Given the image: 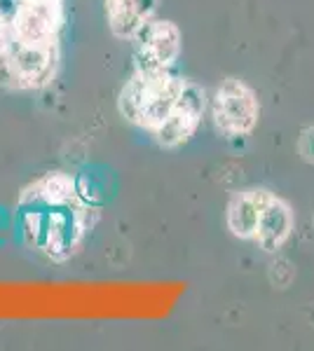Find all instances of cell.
Returning a JSON list of instances; mask_svg holds the SVG:
<instances>
[{
	"label": "cell",
	"instance_id": "obj_10",
	"mask_svg": "<svg viewBox=\"0 0 314 351\" xmlns=\"http://www.w3.org/2000/svg\"><path fill=\"white\" fill-rule=\"evenodd\" d=\"M291 211L289 206L277 197H270V202L265 204L258 220V230H256L254 239L260 243L265 251H275L289 239L291 234Z\"/></svg>",
	"mask_w": 314,
	"mask_h": 351
},
{
	"label": "cell",
	"instance_id": "obj_7",
	"mask_svg": "<svg viewBox=\"0 0 314 351\" xmlns=\"http://www.w3.org/2000/svg\"><path fill=\"white\" fill-rule=\"evenodd\" d=\"M64 19L61 0H21L10 31L33 43H54Z\"/></svg>",
	"mask_w": 314,
	"mask_h": 351
},
{
	"label": "cell",
	"instance_id": "obj_9",
	"mask_svg": "<svg viewBox=\"0 0 314 351\" xmlns=\"http://www.w3.org/2000/svg\"><path fill=\"white\" fill-rule=\"evenodd\" d=\"M270 192L265 190H244L239 192L235 199L230 202L227 208V225H230L232 234L242 237V239H251L258 230L260 213L265 204L270 202Z\"/></svg>",
	"mask_w": 314,
	"mask_h": 351
},
{
	"label": "cell",
	"instance_id": "obj_4",
	"mask_svg": "<svg viewBox=\"0 0 314 351\" xmlns=\"http://www.w3.org/2000/svg\"><path fill=\"white\" fill-rule=\"evenodd\" d=\"M214 120L225 134H249L258 120V101L254 92L239 80L223 82L214 99Z\"/></svg>",
	"mask_w": 314,
	"mask_h": 351
},
{
	"label": "cell",
	"instance_id": "obj_5",
	"mask_svg": "<svg viewBox=\"0 0 314 351\" xmlns=\"http://www.w3.org/2000/svg\"><path fill=\"white\" fill-rule=\"evenodd\" d=\"M139 71H169L181 49V33L171 21H148L134 36Z\"/></svg>",
	"mask_w": 314,
	"mask_h": 351
},
{
	"label": "cell",
	"instance_id": "obj_6",
	"mask_svg": "<svg viewBox=\"0 0 314 351\" xmlns=\"http://www.w3.org/2000/svg\"><path fill=\"white\" fill-rule=\"evenodd\" d=\"M202 112H204V92L195 82H183L169 117L162 122V127L155 129L157 141L162 145H167V148H176V145L186 143L195 134L197 124L202 120Z\"/></svg>",
	"mask_w": 314,
	"mask_h": 351
},
{
	"label": "cell",
	"instance_id": "obj_2",
	"mask_svg": "<svg viewBox=\"0 0 314 351\" xmlns=\"http://www.w3.org/2000/svg\"><path fill=\"white\" fill-rule=\"evenodd\" d=\"M181 87L183 80L169 71H139L120 94V110L129 122L155 132L169 117Z\"/></svg>",
	"mask_w": 314,
	"mask_h": 351
},
{
	"label": "cell",
	"instance_id": "obj_11",
	"mask_svg": "<svg viewBox=\"0 0 314 351\" xmlns=\"http://www.w3.org/2000/svg\"><path fill=\"white\" fill-rule=\"evenodd\" d=\"M21 0H0V31L12 26L16 12H19Z\"/></svg>",
	"mask_w": 314,
	"mask_h": 351
},
{
	"label": "cell",
	"instance_id": "obj_3",
	"mask_svg": "<svg viewBox=\"0 0 314 351\" xmlns=\"http://www.w3.org/2000/svg\"><path fill=\"white\" fill-rule=\"evenodd\" d=\"M54 43H33L14 31H0V82L14 89L43 87L54 75Z\"/></svg>",
	"mask_w": 314,
	"mask_h": 351
},
{
	"label": "cell",
	"instance_id": "obj_8",
	"mask_svg": "<svg viewBox=\"0 0 314 351\" xmlns=\"http://www.w3.org/2000/svg\"><path fill=\"white\" fill-rule=\"evenodd\" d=\"M157 0H106L111 31L117 38H134L153 19Z\"/></svg>",
	"mask_w": 314,
	"mask_h": 351
},
{
	"label": "cell",
	"instance_id": "obj_1",
	"mask_svg": "<svg viewBox=\"0 0 314 351\" xmlns=\"http://www.w3.org/2000/svg\"><path fill=\"white\" fill-rule=\"evenodd\" d=\"M73 183L66 176H49L36 188L33 199L38 208L28 213L26 232L40 251L61 258L73 251L80 239V220L78 208L73 206Z\"/></svg>",
	"mask_w": 314,
	"mask_h": 351
}]
</instances>
